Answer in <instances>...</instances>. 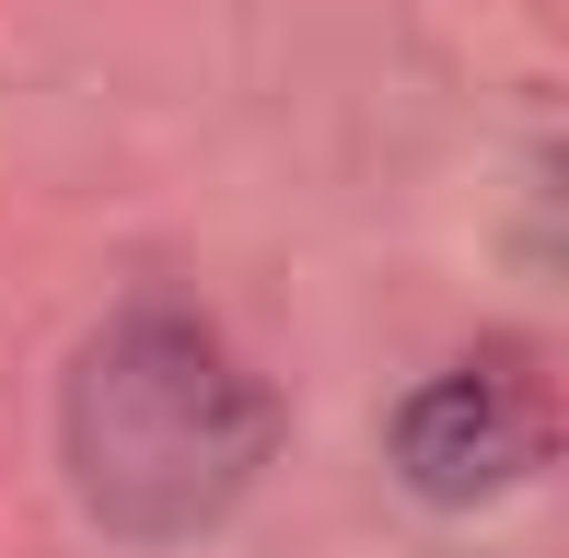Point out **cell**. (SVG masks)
<instances>
[{"mask_svg": "<svg viewBox=\"0 0 569 558\" xmlns=\"http://www.w3.org/2000/svg\"><path fill=\"white\" fill-rule=\"evenodd\" d=\"M535 466H547V385L523 361H453L396 408V477L442 512L511 500Z\"/></svg>", "mask_w": 569, "mask_h": 558, "instance_id": "cell-2", "label": "cell"}, {"mask_svg": "<svg viewBox=\"0 0 569 558\" xmlns=\"http://www.w3.org/2000/svg\"><path fill=\"white\" fill-rule=\"evenodd\" d=\"M59 454L82 512L128 547H174L221 524L279 454V396L244 372V349L187 302H128L82 338L59 396Z\"/></svg>", "mask_w": 569, "mask_h": 558, "instance_id": "cell-1", "label": "cell"}]
</instances>
